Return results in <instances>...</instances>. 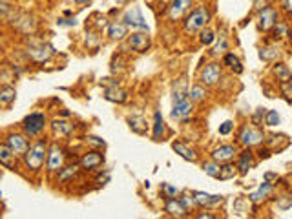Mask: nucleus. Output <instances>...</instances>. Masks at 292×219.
Returning a JSON list of instances; mask_svg holds the SVG:
<instances>
[{"label":"nucleus","mask_w":292,"mask_h":219,"mask_svg":"<svg viewBox=\"0 0 292 219\" xmlns=\"http://www.w3.org/2000/svg\"><path fill=\"white\" fill-rule=\"evenodd\" d=\"M192 110H194V106H192V100H190V97H188V93H187V82H185V79H181L179 88L174 90L172 117L177 119V121H183V119H187V117H190Z\"/></svg>","instance_id":"f257e3e1"},{"label":"nucleus","mask_w":292,"mask_h":219,"mask_svg":"<svg viewBox=\"0 0 292 219\" xmlns=\"http://www.w3.org/2000/svg\"><path fill=\"white\" fill-rule=\"evenodd\" d=\"M46 155H48V143L44 139L35 143L31 148H28V152L24 154V163L28 166V170H31V172L41 170L42 164H44Z\"/></svg>","instance_id":"f03ea898"},{"label":"nucleus","mask_w":292,"mask_h":219,"mask_svg":"<svg viewBox=\"0 0 292 219\" xmlns=\"http://www.w3.org/2000/svg\"><path fill=\"white\" fill-rule=\"evenodd\" d=\"M208 20H210V11H208L207 8H203V6L201 8H196V10L187 17V20H185V30H187L188 33L201 31L203 28L207 26Z\"/></svg>","instance_id":"7ed1b4c3"},{"label":"nucleus","mask_w":292,"mask_h":219,"mask_svg":"<svg viewBox=\"0 0 292 219\" xmlns=\"http://www.w3.org/2000/svg\"><path fill=\"white\" fill-rule=\"evenodd\" d=\"M46 115L41 114V112H35V114H30L22 121V130H24V135L26 137H37V135L41 134L42 130L46 128Z\"/></svg>","instance_id":"20e7f679"},{"label":"nucleus","mask_w":292,"mask_h":219,"mask_svg":"<svg viewBox=\"0 0 292 219\" xmlns=\"http://www.w3.org/2000/svg\"><path fill=\"white\" fill-rule=\"evenodd\" d=\"M55 50L53 46L44 44V42H37V44H30L26 48V55L30 57L33 62H48L53 57Z\"/></svg>","instance_id":"39448f33"},{"label":"nucleus","mask_w":292,"mask_h":219,"mask_svg":"<svg viewBox=\"0 0 292 219\" xmlns=\"http://www.w3.org/2000/svg\"><path fill=\"white\" fill-rule=\"evenodd\" d=\"M265 141V135L259 132L257 128H252V126H245L239 134V143L247 148H252V146H259Z\"/></svg>","instance_id":"423d86ee"},{"label":"nucleus","mask_w":292,"mask_h":219,"mask_svg":"<svg viewBox=\"0 0 292 219\" xmlns=\"http://www.w3.org/2000/svg\"><path fill=\"white\" fill-rule=\"evenodd\" d=\"M122 22H124L128 28H133V30L148 31V24H146V20L139 8H131V10L126 11L124 17H122Z\"/></svg>","instance_id":"0eeeda50"},{"label":"nucleus","mask_w":292,"mask_h":219,"mask_svg":"<svg viewBox=\"0 0 292 219\" xmlns=\"http://www.w3.org/2000/svg\"><path fill=\"white\" fill-rule=\"evenodd\" d=\"M199 79H201V82L205 86H216L217 82H219V79H221V66L217 64V62L207 64L201 70Z\"/></svg>","instance_id":"6e6552de"},{"label":"nucleus","mask_w":292,"mask_h":219,"mask_svg":"<svg viewBox=\"0 0 292 219\" xmlns=\"http://www.w3.org/2000/svg\"><path fill=\"white\" fill-rule=\"evenodd\" d=\"M277 22V13L274 8H263L257 15V28L261 31H270L274 28V24Z\"/></svg>","instance_id":"1a4fd4ad"},{"label":"nucleus","mask_w":292,"mask_h":219,"mask_svg":"<svg viewBox=\"0 0 292 219\" xmlns=\"http://www.w3.org/2000/svg\"><path fill=\"white\" fill-rule=\"evenodd\" d=\"M64 166V150L61 146H51L48 150V172H59Z\"/></svg>","instance_id":"9d476101"},{"label":"nucleus","mask_w":292,"mask_h":219,"mask_svg":"<svg viewBox=\"0 0 292 219\" xmlns=\"http://www.w3.org/2000/svg\"><path fill=\"white\" fill-rule=\"evenodd\" d=\"M8 145H10V148L13 150V154H15L17 157H24V154L28 152V148H30V143L26 139V135H21V134L8 135Z\"/></svg>","instance_id":"9b49d317"},{"label":"nucleus","mask_w":292,"mask_h":219,"mask_svg":"<svg viewBox=\"0 0 292 219\" xmlns=\"http://www.w3.org/2000/svg\"><path fill=\"white\" fill-rule=\"evenodd\" d=\"M192 201L197 206H216V204L223 203V195H212L205 194V192H192Z\"/></svg>","instance_id":"f8f14e48"},{"label":"nucleus","mask_w":292,"mask_h":219,"mask_svg":"<svg viewBox=\"0 0 292 219\" xmlns=\"http://www.w3.org/2000/svg\"><path fill=\"white\" fill-rule=\"evenodd\" d=\"M237 155V150L236 146L232 145H223L219 146V148H216L214 152H212V159L216 161V163H230L234 157Z\"/></svg>","instance_id":"ddd939ff"},{"label":"nucleus","mask_w":292,"mask_h":219,"mask_svg":"<svg viewBox=\"0 0 292 219\" xmlns=\"http://www.w3.org/2000/svg\"><path fill=\"white\" fill-rule=\"evenodd\" d=\"M128 44H130L131 50L137 51V53H144V51L150 48V37L146 35V33H142V31H139V33H133V35L128 39Z\"/></svg>","instance_id":"4468645a"},{"label":"nucleus","mask_w":292,"mask_h":219,"mask_svg":"<svg viewBox=\"0 0 292 219\" xmlns=\"http://www.w3.org/2000/svg\"><path fill=\"white\" fill-rule=\"evenodd\" d=\"M192 6V0H174L168 8V17L170 20H179L188 10H190Z\"/></svg>","instance_id":"2eb2a0df"},{"label":"nucleus","mask_w":292,"mask_h":219,"mask_svg":"<svg viewBox=\"0 0 292 219\" xmlns=\"http://www.w3.org/2000/svg\"><path fill=\"white\" fill-rule=\"evenodd\" d=\"M0 164L10 170L17 168V155L13 154V150L10 148V145H2L0 143Z\"/></svg>","instance_id":"dca6fc26"},{"label":"nucleus","mask_w":292,"mask_h":219,"mask_svg":"<svg viewBox=\"0 0 292 219\" xmlns=\"http://www.w3.org/2000/svg\"><path fill=\"white\" fill-rule=\"evenodd\" d=\"M104 163V157L97 152H90V154H84L81 159V166L84 170H97L101 164Z\"/></svg>","instance_id":"f3484780"},{"label":"nucleus","mask_w":292,"mask_h":219,"mask_svg":"<svg viewBox=\"0 0 292 219\" xmlns=\"http://www.w3.org/2000/svg\"><path fill=\"white\" fill-rule=\"evenodd\" d=\"M165 210H167L170 215H174V217H185V215H187V212H188L187 206H185V204H183L179 199H174V197L167 201V204H165Z\"/></svg>","instance_id":"a211bd4d"},{"label":"nucleus","mask_w":292,"mask_h":219,"mask_svg":"<svg viewBox=\"0 0 292 219\" xmlns=\"http://www.w3.org/2000/svg\"><path fill=\"white\" fill-rule=\"evenodd\" d=\"M104 99L111 100V102H119V104H122V102L128 100V93H126L124 90H121L119 84H115V86H111V88H106Z\"/></svg>","instance_id":"6ab92c4d"},{"label":"nucleus","mask_w":292,"mask_h":219,"mask_svg":"<svg viewBox=\"0 0 292 219\" xmlns=\"http://www.w3.org/2000/svg\"><path fill=\"white\" fill-rule=\"evenodd\" d=\"M172 148H174V152L176 154H179L183 157V159H187V161H190V163H196L197 161V154H196V150H192L190 146H187L185 143H174L172 145Z\"/></svg>","instance_id":"aec40b11"},{"label":"nucleus","mask_w":292,"mask_h":219,"mask_svg":"<svg viewBox=\"0 0 292 219\" xmlns=\"http://www.w3.org/2000/svg\"><path fill=\"white\" fill-rule=\"evenodd\" d=\"M128 33V26L122 24V22H111L108 26V37L111 40H122Z\"/></svg>","instance_id":"412c9836"},{"label":"nucleus","mask_w":292,"mask_h":219,"mask_svg":"<svg viewBox=\"0 0 292 219\" xmlns=\"http://www.w3.org/2000/svg\"><path fill=\"white\" fill-rule=\"evenodd\" d=\"M77 174H79V166H75V164L62 166V168L59 170V175H57V183H70Z\"/></svg>","instance_id":"4be33fe9"},{"label":"nucleus","mask_w":292,"mask_h":219,"mask_svg":"<svg viewBox=\"0 0 292 219\" xmlns=\"http://www.w3.org/2000/svg\"><path fill=\"white\" fill-rule=\"evenodd\" d=\"M270 192H272V184L268 183V181H265V183L257 188V192H254V194L248 195V201H252V203H261V201L267 199Z\"/></svg>","instance_id":"5701e85b"},{"label":"nucleus","mask_w":292,"mask_h":219,"mask_svg":"<svg viewBox=\"0 0 292 219\" xmlns=\"http://www.w3.org/2000/svg\"><path fill=\"white\" fill-rule=\"evenodd\" d=\"M165 135H167V125H165V121H163L161 112H156V115H154V139L159 141V139H163Z\"/></svg>","instance_id":"b1692460"},{"label":"nucleus","mask_w":292,"mask_h":219,"mask_svg":"<svg viewBox=\"0 0 292 219\" xmlns=\"http://www.w3.org/2000/svg\"><path fill=\"white\" fill-rule=\"evenodd\" d=\"M51 128L55 132L57 135H61V137H68V135L73 132V125L68 123V121H61V119H55L51 123Z\"/></svg>","instance_id":"393cba45"},{"label":"nucleus","mask_w":292,"mask_h":219,"mask_svg":"<svg viewBox=\"0 0 292 219\" xmlns=\"http://www.w3.org/2000/svg\"><path fill=\"white\" fill-rule=\"evenodd\" d=\"M252 166H254V155H252L250 150H247V152H243V154L239 155V161H237L236 168H239L241 174H247Z\"/></svg>","instance_id":"a878e982"},{"label":"nucleus","mask_w":292,"mask_h":219,"mask_svg":"<svg viewBox=\"0 0 292 219\" xmlns=\"http://www.w3.org/2000/svg\"><path fill=\"white\" fill-rule=\"evenodd\" d=\"M17 97V91L15 88H2L0 90V108H8V106L13 104V100H15Z\"/></svg>","instance_id":"bb28decb"},{"label":"nucleus","mask_w":292,"mask_h":219,"mask_svg":"<svg viewBox=\"0 0 292 219\" xmlns=\"http://www.w3.org/2000/svg\"><path fill=\"white\" fill-rule=\"evenodd\" d=\"M223 62H225V66H228V70L234 71V73H243V64L241 60L237 59L234 53H227L225 55V59H223Z\"/></svg>","instance_id":"cd10ccee"},{"label":"nucleus","mask_w":292,"mask_h":219,"mask_svg":"<svg viewBox=\"0 0 292 219\" xmlns=\"http://www.w3.org/2000/svg\"><path fill=\"white\" fill-rule=\"evenodd\" d=\"M221 163H216V161H208V163L203 164V172L207 175H210V177H216V179H219L221 177Z\"/></svg>","instance_id":"c85d7f7f"},{"label":"nucleus","mask_w":292,"mask_h":219,"mask_svg":"<svg viewBox=\"0 0 292 219\" xmlns=\"http://www.w3.org/2000/svg\"><path fill=\"white\" fill-rule=\"evenodd\" d=\"M128 125H130V128L135 132V134H139V135H144L146 134V121L142 119V117H130L128 119Z\"/></svg>","instance_id":"c756f323"},{"label":"nucleus","mask_w":292,"mask_h":219,"mask_svg":"<svg viewBox=\"0 0 292 219\" xmlns=\"http://www.w3.org/2000/svg\"><path fill=\"white\" fill-rule=\"evenodd\" d=\"M274 73H276L277 80H281V82L292 80V71L288 70L285 64H276V66H274Z\"/></svg>","instance_id":"7c9ffc66"},{"label":"nucleus","mask_w":292,"mask_h":219,"mask_svg":"<svg viewBox=\"0 0 292 219\" xmlns=\"http://www.w3.org/2000/svg\"><path fill=\"white\" fill-rule=\"evenodd\" d=\"M188 97H190L192 102H201V100H205V97H207V90H205L203 86H192Z\"/></svg>","instance_id":"2f4dec72"},{"label":"nucleus","mask_w":292,"mask_h":219,"mask_svg":"<svg viewBox=\"0 0 292 219\" xmlns=\"http://www.w3.org/2000/svg\"><path fill=\"white\" fill-rule=\"evenodd\" d=\"M259 57H261L265 62H270V60L279 57V50H277V48H261V50H259Z\"/></svg>","instance_id":"473e14b6"},{"label":"nucleus","mask_w":292,"mask_h":219,"mask_svg":"<svg viewBox=\"0 0 292 219\" xmlns=\"http://www.w3.org/2000/svg\"><path fill=\"white\" fill-rule=\"evenodd\" d=\"M214 40H216L214 31H212L210 28H203L201 33H199V42H201L203 46H210Z\"/></svg>","instance_id":"72a5a7b5"},{"label":"nucleus","mask_w":292,"mask_h":219,"mask_svg":"<svg viewBox=\"0 0 292 219\" xmlns=\"http://www.w3.org/2000/svg\"><path fill=\"white\" fill-rule=\"evenodd\" d=\"M279 115H277V112H274V110H268V112H265V125L267 126H277L279 125Z\"/></svg>","instance_id":"f704fd0d"},{"label":"nucleus","mask_w":292,"mask_h":219,"mask_svg":"<svg viewBox=\"0 0 292 219\" xmlns=\"http://www.w3.org/2000/svg\"><path fill=\"white\" fill-rule=\"evenodd\" d=\"M272 30H274V39H283V37H287L288 28H287V24H283V22H276Z\"/></svg>","instance_id":"c9c22d12"},{"label":"nucleus","mask_w":292,"mask_h":219,"mask_svg":"<svg viewBox=\"0 0 292 219\" xmlns=\"http://www.w3.org/2000/svg\"><path fill=\"white\" fill-rule=\"evenodd\" d=\"M161 188H163V192H165V197H167V199H172V197H176V195L179 194V190L168 183H163Z\"/></svg>","instance_id":"e433bc0d"},{"label":"nucleus","mask_w":292,"mask_h":219,"mask_svg":"<svg viewBox=\"0 0 292 219\" xmlns=\"http://www.w3.org/2000/svg\"><path fill=\"white\" fill-rule=\"evenodd\" d=\"M236 172L237 170L232 166V164H227V166H223V170H221V177L219 179H232L234 175H236Z\"/></svg>","instance_id":"4c0bfd02"},{"label":"nucleus","mask_w":292,"mask_h":219,"mask_svg":"<svg viewBox=\"0 0 292 219\" xmlns=\"http://www.w3.org/2000/svg\"><path fill=\"white\" fill-rule=\"evenodd\" d=\"M227 50H228V42H227L225 39H221V40H219V42L216 44V48L212 50V55H223Z\"/></svg>","instance_id":"58836bf2"},{"label":"nucleus","mask_w":292,"mask_h":219,"mask_svg":"<svg viewBox=\"0 0 292 219\" xmlns=\"http://www.w3.org/2000/svg\"><path fill=\"white\" fill-rule=\"evenodd\" d=\"M281 93L287 97V100H292V80L281 82Z\"/></svg>","instance_id":"ea45409f"},{"label":"nucleus","mask_w":292,"mask_h":219,"mask_svg":"<svg viewBox=\"0 0 292 219\" xmlns=\"http://www.w3.org/2000/svg\"><path fill=\"white\" fill-rule=\"evenodd\" d=\"M86 143L90 146H95V148H104V141L99 139V137H93V135H91V137H86Z\"/></svg>","instance_id":"a19ab883"},{"label":"nucleus","mask_w":292,"mask_h":219,"mask_svg":"<svg viewBox=\"0 0 292 219\" xmlns=\"http://www.w3.org/2000/svg\"><path fill=\"white\" fill-rule=\"evenodd\" d=\"M232 128H234V123H232V121H225V123L219 126V134H221V135H228L232 132Z\"/></svg>","instance_id":"79ce46f5"},{"label":"nucleus","mask_w":292,"mask_h":219,"mask_svg":"<svg viewBox=\"0 0 292 219\" xmlns=\"http://www.w3.org/2000/svg\"><path fill=\"white\" fill-rule=\"evenodd\" d=\"M59 24H61V26H75L77 22H75V19H70V20L61 19V20H59Z\"/></svg>","instance_id":"37998d69"},{"label":"nucleus","mask_w":292,"mask_h":219,"mask_svg":"<svg viewBox=\"0 0 292 219\" xmlns=\"http://www.w3.org/2000/svg\"><path fill=\"white\" fill-rule=\"evenodd\" d=\"M179 201H181V203L185 204V206H187V208H188V206H190L192 203H194V201H192V197H190V195H185V197H181V199H179Z\"/></svg>","instance_id":"c03bdc74"},{"label":"nucleus","mask_w":292,"mask_h":219,"mask_svg":"<svg viewBox=\"0 0 292 219\" xmlns=\"http://www.w3.org/2000/svg\"><path fill=\"white\" fill-rule=\"evenodd\" d=\"M8 11H10V6L0 0V13H8Z\"/></svg>","instance_id":"a18cd8bd"},{"label":"nucleus","mask_w":292,"mask_h":219,"mask_svg":"<svg viewBox=\"0 0 292 219\" xmlns=\"http://www.w3.org/2000/svg\"><path fill=\"white\" fill-rule=\"evenodd\" d=\"M272 179H277V175L276 174H270V172H267V174H265V181H272Z\"/></svg>","instance_id":"49530a36"},{"label":"nucleus","mask_w":292,"mask_h":219,"mask_svg":"<svg viewBox=\"0 0 292 219\" xmlns=\"http://www.w3.org/2000/svg\"><path fill=\"white\" fill-rule=\"evenodd\" d=\"M88 2H91V0H75V4H88Z\"/></svg>","instance_id":"de8ad7c7"},{"label":"nucleus","mask_w":292,"mask_h":219,"mask_svg":"<svg viewBox=\"0 0 292 219\" xmlns=\"http://www.w3.org/2000/svg\"><path fill=\"white\" fill-rule=\"evenodd\" d=\"M197 217H214V215H212V214H199Z\"/></svg>","instance_id":"09e8293b"},{"label":"nucleus","mask_w":292,"mask_h":219,"mask_svg":"<svg viewBox=\"0 0 292 219\" xmlns=\"http://www.w3.org/2000/svg\"><path fill=\"white\" fill-rule=\"evenodd\" d=\"M290 40H292V33H290Z\"/></svg>","instance_id":"8fccbe9b"}]
</instances>
